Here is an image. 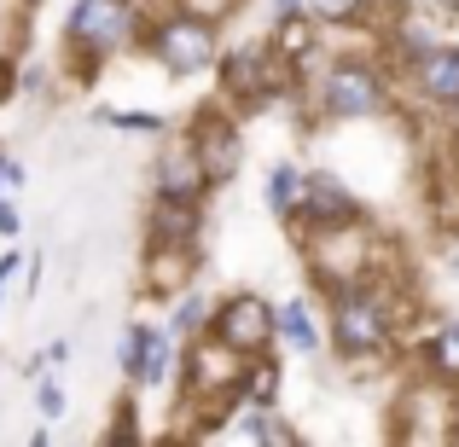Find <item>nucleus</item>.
Returning <instances> with one entry per match:
<instances>
[{
	"label": "nucleus",
	"mask_w": 459,
	"mask_h": 447,
	"mask_svg": "<svg viewBox=\"0 0 459 447\" xmlns=\"http://www.w3.org/2000/svg\"><path fill=\"white\" fill-rule=\"evenodd\" d=\"M395 325H402V320H395L390 297H384L372 279L337 285V297H332V348L343 360L384 355V348H390V337H395Z\"/></svg>",
	"instance_id": "nucleus-1"
},
{
	"label": "nucleus",
	"mask_w": 459,
	"mask_h": 447,
	"mask_svg": "<svg viewBox=\"0 0 459 447\" xmlns=\"http://www.w3.org/2000/svg\"><path fill=\"white\" fill-rule=\"evenodd\" d=\"M314 111L325 123H360V116L390 111V76L367 58H337L320 82H314Z\"/></svg>",
	"instance_id": "nucleus-2"
},
{
	"label": "nucleus",
	"mask_w": 459,
	"mask_h": 447,
	"mask_svg": "<svg viewBox=\"0 0 459 447\" xmlns=\"http://www.w3.org/2000/svg\"><path fill=\"white\" fill-rule=\"evenodd\" d=\"M134 23H140L134 0H76V12L65 23V41L88 70H100V58L123 53L134 41Z\"/></svg>",
	"instance_id": "nucleus-3"
},
{
	"label": "nucleus",
	"mask_w": 459,
	"mask_h": 447,
	"mask_svg": "<svg viewBox=\"0 0 459 447\" xmlns=\"http://www.w3.org/2000/svg\"><path fill=\"white\" fill-rule=\"evenodd\" d=\"M146 53L169 76H198V70L215 64V23L204 18V12L180 6V12H169V18H157L146 30Z\"/></svg>",
	"instance_id": "nucleus-4"
},
{
	"label": "nucleus",
	"mask_w": 459,
	"mask_h": 447,
	"mask_svg": "<svg viewBox=\"0 0 459 447\" xmlns=\"http://www.w3.org/2000/svg\"><path fill=\"white\" fill-rule=\"evenodd\" d=\"M210 337H221V343L238 348L245 360H256V355H268L273 337H280V308L256 291H233L227 302L210 308Z\"/></svg>",
	"instance_id": "nucleus-5"
},
{
	"label": "nucleus",
	"mask_w": 459,
	"mask_h": 447,
	"mask_svg": "<svg viewBox=\"0 0 459 447\" xmlns=\"http://www.w3.org/2000/svg\"><path fill=\"white\" fill-rule=\"evenodd\" d=\"M285 58L273 41H262V35H250V41H238L233 53L221 58V99H268V93H280L285 82Z\"/></svg>",
	"instance_id": "nucleus-6"
},
{
	"label": "nucleus",
	"mask_w": 459,
	"mask_h": 447,
	"mask_svg": "<svg viewBox=\"0 0 459 447\" xmlns=\"http://www.w3.org/2000/svg\"><path fill=\"white\" fill-rule=\"evenodd\" d=\"M192 151H198V163L210 168V180L215 186H227V180L238 175V128H233V116L221 111V105H204L198 116H192Z\"/></svg>",
	"instance_id": "nucleus-7"
},
{
	"label": "nucleus",
	"mask_w": 459,
	"mask_h": 447,
	"mask_svg": "<svg viewBox=\"0 0 459 447\" xmlns=\"http://www.w3.org/2000/svg\"><path fill=\"white\" fill-rule=\"evenodd\" d=\"M360 198L343 186V175H325V168H314L308 175V198H303V215L297 221L308 227V233H325V227H360Z\"/></svg>",
	"instance_id": "nucleus-8"
},
{
	"label": "nucleus",
	"mask_w": 459,
	"mask_h": 447,
	"mask_svg": "<svg viewBox=\"0 0 459 447\" xmlns=\"http://www.w3.org/2000/svg\"><path fill=\"white\" fill-rule=\"evenodd\" d=\"M152 180H157V198H180V203H204L215 192V180H210V168L198 163L192 140H169Z\"/></svg>",
	"instance_id": "nucleus-9"
},
{
	"label": "nucleus",
	"mask_w": 459,
	"mask_h": 447,
	"mask_svg": "<svg viewBox=\"0 0 459 447\" xmlns=\"http://www.w3.org/2000/svg\"><path fill=\"white\" fill-rule=\"evenodd\" d=\"M407 82H413V93H425L430 105H459V47L430 41L425 53L407 58Z\"/></svg>",
	"instance_id": "nucleus-10"
},
{
	"label": "nucleus",
	"mask_w": 459,
	"mask_h": 447,
	"mask_svg": "<svg viewBox=\"0 0 459 447\" xmlns=\"http://www.w3.org/2000/svg\"><path fill=\"white\" fill-rule=\"evenodd\" d=\"M198 227H204L198 203H180V198H157V203H152V245H180V250H192Z\"/></svg>",
	"instance_id": "nucleus-11"
},
{
	"label": "nucleus",
	"mask_w": 459,
	"mask_h": 447,
	"mask_svg": "<svg viewBox=\"0 0 459 447\" xmlns=\"http://www.w3.org/2000/svg\"><path fill=\"white\" fill-rule=\"evenodd\" d=\"M303 198H308V175L291 163H273L268 168V210L280 215V221H297L303 215Z\"/></svg>",
	"instance_id": "nucleus-12"
},
{
	"label": "nucleus",
	"mask_w": 459,
	"mask_h": 447,
	"mask_svg": "<svg viewBox=\"0 0 459 447\" xmlns=\"http://www.w3.org/2000/svg\"><path fill=\"white\" fill-rule=\"evenodd\" d=\"M314 30H320V18L303 6V12H285V18H273V47H280L285 64H303L314 53Z\"/></svg>",
	"instance_id": "nucleus-13"
},
{
	"label": "nucleus",
	"mask_w": 459,
	"mask_h": 447,
	"mask_svg": "<svg viewBox=\"0 0 459 447\" xmlns=\"http://www.w3.org/2000/svg\"><path fill=\"white\" fill-rule=\"evenodd\" d=\"M425 366H430V383L442 390H459V320H448L425 348Z\"/></svg>",
	"instance_id": "nucleus-14"
},
{
	"label": "nucleus",
	"mask_w": 459,
	"mask_h": 447,
	"mask_svg": "<svg viewBox=\"0 0 459 447\" xmlns=\"http://www.w3.org/2000/svg\"><path fill=\"white\" fill-rule=\"evenodd\" d=\"M280 343H291L297 355H320V325H314V314H308L303 297H291L280 308Z\"/></svg>",
	"instance_id": "nucleus-15"
},
{
	"label": "nucleus",
	"mask_w": 459,
	"mask_h": 447,
	"mask_svg": "<svg viewBox=\"0 0 459 447\" xmlns=\"http://www.w3.org/2000/svg\"><path fill=\"white\" fill-rule=\"evenodd\" d=\"M157 337H163V331H157V325H128V331H123V348H117V366H123V378H146V366H152V348H157Z\"/></svg>",
	"instance_id": "nucleus-16"
},
{
	"label": "nucleus",
	"mask_w": 459,
	"mask_h": 447,
	"mask_svg": "<svg viewBox=\"0 0 459 447\" xmlns=\"http://www.w3.org/2000/svg\"><path fill=\"white\" fill-rule=\"evenodd\" d=\"M210 331V302L198 291H186L175 302V314H169V337H204Z\"/></svg>",
	"instance_id": "nucleus-17"
},
{
	"label": "nucleus",
	"mask_w": 459,
	"mask_h": 447,
	"mask_svg": "<svg viewBox=\"0 0 459 447\" xmlns=\"http://www.w3.org/2000/svg\"><path fill=\"white\" fill-rule=\"evenodd\" d=\"M303 6L320 23H332V30H337V23H360V18H367V0H303Z\"/></svg>",
	"instance_id": "nucleus-18"
},
{
	"label": "nucleus",
	"mask_w": 459,
	"mask_h": 447,
	"mask_svg": "<svg viewBox=\"0 0 459 447\" xmlns=\"http://www.w3.org/2000/svg\"><path fill=\"white\" fill-rule=\"evenodd\" d=\"M105 123L123 128V134H163L169 116H157V111H105Z\"/></svg>",
	"instance_id": "nucleus-19"
},
{
	"label": "nucleus",
	"mask_w": 459,
	"mask_h": 447,
	"mask_svg": "<svg viewBox=\"0 0 459 447\" xmlns=\"http://www.w3.org/2000/svg\"><path fill=\"white\" fill-rule=\"evenodd\" d=\"M169 372H175V337H157V348H152V366H146V378H140V383H146V390H157V383H169Z\"/></svg>",
	"instance_id": "nucleus-20"
},
{
	"label": "nucleus",
	"mask_w": 459,
	"mask_h": 447,
	"mask_svg": "<svg viewBox=\"0 0 459 447\" xmlns=\"http://www.w3.org/2000/svg\"><path fill=\"white\" fill-rule=\"evenodd\" d=\"M35 407H41V418H65V390L47 378L41 390H35Z\"/></svg>",
	"instance_id": "nucleus-21"
},
{
	"label": "nucleus",
	"mask_w": 459,
	"mask_h": 447,
	"mask_svg": "<svg viewBox=\"0 0 459 447\" xmlns=\"http://www.w3.org/2000/svg\"><path fill=\"white\" fill-rule=\"evenodd\" d=\"M18 233H23V227H18V210L0 198V238H18Z\"/></svg>",
	"instance_id": "nucleus-22"
},
{
	"label": "nucleus",
	"mask_w": 459,
	"mask_h": 447,
	"mask_svg": "<svg viewBox=\"0 0 459 447\" xmlns=\"http://www.w3.org/2000/svg\"><path fill=\"white\" fill-rule=\"evenodd\" d=\"M407 6H413V12H454L459 0H407Z\"/></svg>",
	"instance_id": "nucleus-23"
},
{
	"label": "nucleus",
	"mask_w": 459,
	"mask_h": 447,
	"mask_svg": "<svg viewBox=\"0 0 459 447\" xmlns=\"http://www.w3.org/2000/svg\"><path fill=\"white\" fill-rule=\"evenodd\" d=\"M12 273H18V256H0V297H6V285H12Z\"/></svg>",
	"instance_id": "nucleus-24"
},
{
	"label": "nucleus",
	"mask_w": 459,
	"mask_h": 447,
	"mask_svg": "<svg viewBox=\"0 0 459 447\" xmlns=\"http://www.w3.org/2000/svg\"><path fill=\"white\" fill-rule=\"evenodd\" d=\"M285 12H303V0H273V18H285Z\"/></svg>",
	"instance_id": "nucleus-25"
},
{
	"label": "nucleus",
	"mask_w": 459,
	"mask_h": 447,
	"mask_svg": "<svg viewBox=\"0 0 459 447\" xmlns=\"http://www.w3.org/2000/svg\"><path fill=\"white\" fill-rule=\"evenodd\" d=\"M0 99H12V70L0 64Z\"/></svg>",
	"instance_id": "nucleus-26"
},
{
	"label": "nucleus",
	"mask_w": 459,
	"mask_h": 447,
	"mask_svg": "<svg viewBox=\"0 0 459 447\" xmlns=\"http://www.w3.org/2000/svg\"><path fill=\"white\" fill-rule=\"evenodd\" d=\"M30 6H35V0H30Z\"/></svg>",
	"instance_id": "nucleus-27"
}]
</instances>
